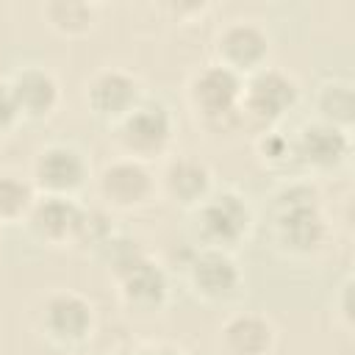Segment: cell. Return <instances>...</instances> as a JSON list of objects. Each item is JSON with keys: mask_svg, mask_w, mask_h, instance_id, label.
<instances>
[{"mask_svg": "<svg viewBox=\"0 0 355 355\" xmlns=\"http://www.w3.org/2000/svg\"><path fill=\"white\" fill-rule=\"evenodd\" d=\"M272 230L283 252L308 258L319 252L330 236L327 216L319 205V191L305 180H288L272 200Z\"/></svg>", "mask_w": 355, "mask_h": 355, "instance_id": "1", "label": "cell"}, {"mask_svg": "<svg viewBox=\"0 0 355 355\" xmlns=\"http://www.w3.org/2000/svg\"><path fill=\"white\" fill-rule=\"evenodd\" d=\"M241 86L244 78L216 61L200 67L186 86V97L197 122L211 133H236L244 125L239 114Z\"/></svg>", "mask_w": 355, "mask_h": 355, "instance_id": "2", "label": "cell"}, {"mask_svg": "<svg viewBox=\"0 0 355 355\" xmlns=\"http://www.w3.org/2000/svg\"><path fill=\"white\" fill-rule=\"evenodd\" d=\"M191 214H194L191 230L200 247L225 250V252L239 247L252 233L255 225L252 205L236 189H214Z\"/></svg>", "mask_w": 355, "mask_h": 355, "instance_id": "3", "label": "cell"}, {"mask_svg": "<svg viewBox=\"0 0 355 355\" xmlns=\"http://www.w3.org/2000/svg\"><path fill=\"white\" fill-rule=\"evenodd\" d=\"M297 103L300 83L277 67H263L244 78L239 114L244 125H252L261 133L275 128L286 114H291Z\"/></svg>", "mask_w": 355, "mask_h": 355, "instance_id": "4", "label": "cell"}, {"mask_svg": "<svg viewBox=\"0 0 355 355\" xmlns=\"http://www.w3.org/2000/svg\"><path fill=\"white\" fill-rule=\"evenodd\" d=\"M172 133H175L172 111L166 108V103L153 97H144L128 116H122L114 125V139L125 153V158H136L144 164L169 150Z\"/></svg>", "mask_w": 355, "mask_h": 355, "instance_id": "5", "label": "cell"}, {"mask_svg": "<svg viewBox=\"0 0 355 355\" xmlns=\"http://www.w3.org/2000/svg\"><path fill=\"white\" fill-rule=\"evenodd\" d=\"M89 180V161L86 155L67 141L44 144L31 164V183L39 194L55 197H75Z\"/></svg>", "mask_w": 355, "mask_h": 355, "instance_id": "6", "label": "cell"}, {"mask_svg": "<svg viewBox=\"0 0 355 355\" xmlns=\"http://www.w3.org/2000/svg\"><path fill=\"white\" fill-rule=\"evenodd\" d=\"M39 330L58 347H78L94 330V305L72 288H58L39 308Z\"/></svg>", "mask_w": 355, "mask_h": 355, "instance_id": "7", "label": "cell"}, {"mask_svg": "<svg viewBox=\"0 0 355 355\" xmlns=\"http://www.w3.org/2000/svg\"><path fill=\"white\" fill-rule=\"evenodd\" d=\"M186 283L197 300L208 305H222L241 291L244 277L230 252L197 247L186 261Z\"/></svg>", "mask_w": 355, "mask_h": 355, "instance_id": "8", "label": "cell"}, {"mask_svg": "<svg viewBox=\"0 0 355 355\" xmlns=\"http://www.w3.org/2000/svg\"><path fill=\"white\" fill-rule=\"evenodd\" d=\"M141 100H144L141 78L125 67H103L86 80V105L103 122L116 125Z\"/></svg>", "mask_w": 355, "mask_h": 355, "instance_id": "9", "label": "cell"}, {"mask_svg": "<svg viewBox=\"0 0 355 355\" xmlns=\"http://www.w3.org/2000/svg\"><path fill=\"white\" fill-rule=\"evenodd\" d=\"M269 50H272L269 33L252 19H230L216 31L214 39L216 64L227 67L241 78L263 69Z\"/></svg>", "mask_w": 355, "mask_h": 355, "instance_id": "10", "label": "cell"}, {"mask_svg": "<svg viewBox=\"0 0 355 355\" xmlns=\"http://www.w3.org/2000/svg\"><path fill=\"white\" fill-rule=\"evenodd\" d=\"M97 194L111 208H119V211L144 208L158 194V178L150 172L144 161L122 155L105 164L103 172L97 175Z\"/></svg>", "mask_w": 355, "mask_h": 355, "instance_id": "11", "label": "cell"}, {"mask_svg": "<svg viewBox=\"0 0 355 355\" xmlns=\"http://www.w3.org/2000/svg\"><path fill=\"white\" fill-rule=\"evenodd\" d=\"M294 153L300 166L311 172H333L349 158L352 139H349V130L313 119L294 133Z\"/></svg>", "mask_w": 355, "mask_h": 355, "instance_id": "12", "label": "cell"}, {"mask_svg": "<svg viewBox=\"0 0 355 355\" xmlns=\"http://www.w3.org/2000/svg\"><path fill=\"white\" fill-rule=\"evenodd\" d=\"M114 280H116L122 305L136 313H155L169 300V277L150 255H144L141 261L119 272Z\"/></svg>", "mask_w": 355, "mask_h": 355, "instance_id": "13", "label": "cell"}, {"mask_svg": "<svg viewBox=\"0 0 355 355\" xmlns=\"http://www.w3.org/2000/svg\"><path fill=\"white\" fill-rule=\"evenodd\" d=\"M19 119H47L55 114L58 103H61V86L55 80V75L39 64H28L19 67L11 78H8Z\"/></svg>", "mask_w": 355, "mask_h": 355, "instance_id": "14", "label": "cell"}, {"mask_svg": "<svg viewBox=\"0 0 355 355\" xmlns=\"http://www.w3.org/2000/svg\"><path fill=\"white\" fill-rule=\"evenodd\" d=\"M80 208L75 202V197H55V194H39L25 225L31 230L33 239H39L42 244L50 247H72L75 239V227H78V216Z\"/></svg>", "mask_w": 355, "mask_h": 355, "instance_id": "15", "label": "cell"}, {"mask_svg": "<svg viewBox=\"0 0 355 355\" xmlns=\"http://www.w3.org/2000/svg\"><path fill=\"white\" fill-rule=\"evenodd\" d=\"M275 344L277 330L258 311L230 313L219 324V349L225 355H272Z\"/></svg>", "mask_w": 355, "mask_h": 355, "instance_id": "16", "label": "cell"}, {"mask_svg": "<svg viewBox=\"0 0 355 355\" xmlns=\"http://www.w3.org/2000/svg\"><path fill=\"white\" fill-rule=\"evenodd\" d=\"M158 191H164L172 202L194 211L214 191V175L205 161L191 155H178L164 166Z\"/></svg>", "mask_w": 355, "mask_h": 355, "instance_id": "17", "label": "cell"}, {"mask_svg": "<svg viewBox=\"0 0 355 355\" xmlns=\"http://www.w3.org/2000/svg\"><path fill=\"white\" fill-rule=\"evenodd\" d=\"M316 119L330 122L336 128L349 130L352 128V116H355V94H352V80L347 78H330L324 83H319L316 97Z\"/></svg>", "mask_w": 355, "mask_h": 355, "instance_id": "18", "label": "cell"}, {"mask_svg": "<svg viewBox=\"0 0 355 355\" xmlns=\"http://www.w3.org/2000/svg\"><path fill=\"white\" fill-rule=\"evenodd\" d=\"M42 14L61 36H86L97 22V6L86 0H50L42 6Z\"/></svg>", "mask_w": 355, "mask_h": 355, "instance_id": "19", "label": "cell"}, {"mask_svg": "<svg viewBox=\"0 0 355 355\" xmlns=\"http://www.w3.org/2000/svg\"><path fill=\"white\" fill-rule=\"evenodd\" d=\"M39 191L28 178H19L14 172H0V225H17L25 222Z\"/></svg>", "mask_w": 355, "mask_h": 355, "instance_id": "20", "label": "cell"}, {"mask_svg": "<svg viewBox=\"0 0 355 355\" xmlns=\"http://www.w3.org/2000/svg\"><path fill=\"white\" fill-rule=\"evenodd\" d=\"M255 155L258 161L272 169V172H283L288 166H297V153H294V136L277 130V128H269V130H261L258 139H255Z\"/></svg>", "mask_w": 355, "mask_h": 355, "instance_id": "21", "label": "cell"}, {"mask_svg": "<svg viewBox=\"0 0 355 355\" xmlns=\"http://www.w3.org/2000/svg\"><path fill=\"white\" fill-rule=\"evenodd\" d=\"M111 225H108V216L97 208H80V216H78V227H75V239H72V247L78 250H100L105 244V239L111 236Z\"/></svg>", "mask_w": 355, "mask_h": 355, "instance_id": "22", "label": "cell"}, {"mask_svg": "<svg viewBox=\"0 0 355 355\" xmlns=\"http://www.w3.org/2000/svg\"><path fill=\"white\" fill-rule=\"evenodd\" d=\"M17 122H19V111H17L11 86H8V78L6 80L0 78V133H8Z\"/></svg>", "mask_w": 355, "mask_h": 355, "instance_id": "23", "label": "cell"}, {"mask_svg": "<svg viewBox=\"0 0 355 355\" xmlns=\"http://www.w3.org/2000/svg\"><path fill=\"white\" fill-rule=\"evenodd\" d=\"M333 305L338 308V311H336V313H338V324H341L344 330H352V277H349V275H347L344 283L338 286V294H336Z\"/></svg>", "mask_w": 355, "mask_h": 355, "instance_id": "24", "label": "cell"}, {"mask_svg": "<svg viewBox=\"0 0 355 355\" xmlns=\"http://www.w3.org/2000/svg\"><path fill=\"white\" fill-rule=\"evenodd\" d=\"M153 355H186V352H180L178 347H153Z\"/></svg>", "mask_w": 355, "mask_h": 355, "instance_id": "25", "label": "cell"}, {"mask_svg": "<svg viewBox=\"0 0 355 355\" xmlns=\"http://www.w3.org/2000/svg\"><path fill=\"white\" fill-rule=\"evenodd\" d=\"M116 355H153V347H133V349H122Z\"/></svg>", "mask_w": 355, "mask_h": 355, "instance_id": "26", "label": "cell"}, {"mask_svg": "<svg viewBox=\"0 0 355 355\" xmlns=\"http://www.w3.org/2000/svg\"><path fill=\"white\" fill-rule=\"evenodd\" d=\"M0 227H3V225H0Z\"/></svg>", "mask_w": 355, "mask_h": 355, "instance_id": "27", "label": "cell"}]
</instances>
